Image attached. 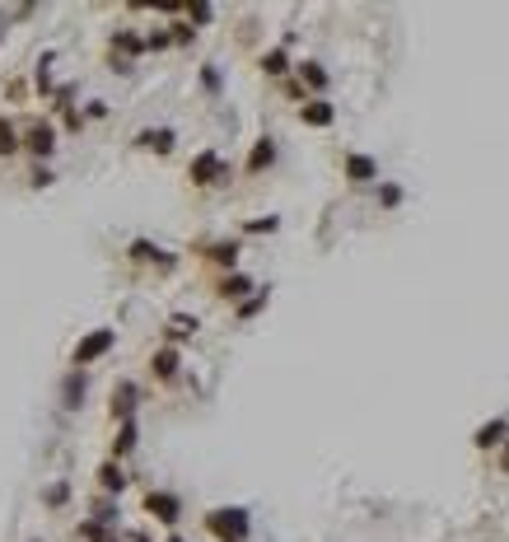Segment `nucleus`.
I'll list each match as a JSON object with an SVG mask.
<instances>
[{
	"label": "nucleus",
	"mask_w": 509,
	"mask_h": 542,
	"mask_svg": "<svg viewBox=\"0 0 509 542\" xmlns=\"http://www.w3.org/2000/svg\"><path fill=\"white\" fill-rule=\"evenodd\" d=\"M206 528H211L220 542H243L248 538V510H238V505H234V510H211L206 514Z\"/></svg>",
	"instance_id": "nucleus-1"
},
{
	"label": "nucleus",
	"mask_w": 509,
	"mask_h": 542,
	"mask_svg": "<svg viewBox=\"0 0 509 542\" xmlns=\"http://www.w3.org/2000/svg\"><path fill=\"white\" fill-rule=\"evenodd\" d=\"M225 159L215 155V150H201L197 159H192V183H201V187H211V183H220V178H225Z\"/></svg>",
	"instance_id": "nucleus-2"
},
{
	"label": "nucleus",
	"mask_w": 509,
	"mask_h": 542,
	"mask_svg": "<svg viewBox=\"0 0 509 542\" xmlns=\"http://www.w3.org/2000/svg\"><path fill=\"white\" fill-rule=\"evenodd\" d=\"M112 341H117V332L112 327H98V332H89V337L75 346V365H89V360H98L103 351H108Z\"/></svg>",
	"instance_id": "nucleus-3"
},
{
	"label": "nucleus",
	"mask_w": 509,
	"mask_h": 542,
	"mask_svg": "<svg viewBox=\"0 0 509 542\" xmlns=\"http://www.w3.org/2000/svg\"><path fill=\"white\" fill-rule=\"evenodd\" d=\"M145 510L155 514V519H164V524H178L183 505H178V496H169V491H150V496H145Z\"/></svg>",
	"instance_id": "nucleus-4"
},
{
	"label": "nucleus",
	"mask_w": 509,
	"mask_h": 542,
	"mask_svg": "<svg viewBox=\"0 0 509 542\" xmlns=\"http://www.w3.org/2000/svg\"><path fill=\"white\" fill-rule=\"evenodd\" d=\"M346 178L351 183H374L379 178V164L370 155H346Z\"/></svg>",
	"instance_id": "nucleus-5"
},
{
	"label": "nucleus",
	"mask_w": 509,
	"mask_h": 542,
	"mask_svg": "<svg viewBox=\"0 0 509 542\" xmlns=\"http://www.w3.org/2000/svg\"><path fill=\"white\" fill-rule=\"evenodd\" d=\"M131 412H136V384H117L112 388V416H122V426H126Z\"/></svg>",
	"instance_id": "nucleus-6"
},
{
	"label": "nucleus",
	"mask_w": 509,
	"mask_h": 542,
	"mask_svg": "<svg viewBox=\"0 0 509 542\" xmlns=\"http://www.w3.org/2000/svg\"><path fill=\"white\" fill-rule=\"evenodd\" d=\"M505 435H509V421H486L472 444H477V449H495V444H505Z\"/></svg>",
	"instance_id": "nucleus-7"
},
{
	"label": "nucleus",
	"mask_w": 509,
	"mask_h": 542,
	"mask_svg": "<svg viewBox=\"0 0 509 542\" xmlns=\"http://www.w3.org/2000/svg\"><path fill=\"white\" fill-rule=\"evenodd\" d=\"M299 117H304L309 126H332V117H337V112H332V103H327V98H313V103H304V108H299Z\"/></svg>",
	"instance_id": "nucleus-8"
},
{
	"label": "nucleus",
	"mask_w": 509,
	"mask_h": 542,
	"mask_svg": "<svg viewBox=\"0 0 509 542\" xmlns=\"http://www.w3.org/2000/svg\"><path fill=\"white\" fill-rule=\"evenodd\" d=\"M271 164H276V140L262 136L257 150H252V159H248V173H262V169H271Z\"/></svg>",
	"instance_id": "nucleus-9"
},
{
	"label": "nucleus",
	"mask_w": 509,
	"mask_h": 542,
	"mask_svg": "<svg viewBox=\"0 0 509 542\" xmlns=\"http://www.w3.org/2000/svg\"><path fill=\"white\" fill-rule=\"evenodd\" d=\"M136 145H140V150H159V155H169V150H173V131H169V126H164V131H140Z\"/></svg>",
	"instance_id": "nucleus-10"
},
{
	"label": "nucleus",
	"mask_w": 509,
	"mask_h": 542,
	"mask_svg": "<svg viewBox=\"0 0 509 542\" xmlns=\"http://www.w3.org/2000/svg\"><path fill=\"white\" fill-rule=\"evenodd\" d=\"M131 257H136V262H159V266H173V257H169V253H159L155 243H150V239H136V243H131Z\"/></svg>",
	"instance_id": "nucleus-11"
},
{
	"label": "nucleus",
	"mask_w": 509,
	"mask_h": 542,
	"mask_svg": "<svg viewBox=\"0 0 509 542\" xmlns=\"http://www.w3.org/2000/svg\"><path fill=\"white\" fill-rule=\"evenodd\" d=\"M52 140H56V136H52V126H33V131H29V150H33V155H52V150H56Z\"/></svg>",
	"instance_id": "nucleus-12"
},
{
	"label": "nucleus",
	"mask_w": 509,
	"mask_h": 542,
	"mask_svg": "<svg viewBox=\"0 0 509 542\" xmlns=\"http://www.w3.org/2000/svg\"><path fill=\"white\" fill-rule=\"evenodd\" d=\"M98 486H103V491H122V486H126V472H122L117 463H103V467H98Z\"/></svg>",
	"instance_id": "nucleus-13"
},
{
	"label": "nucleus",
	"mask_w": 509,
	"mask_h": 542,
	"mask_svg": "<svg viewBox=\"0 0 509 542\" xmlns=\"http://www.w3.org/2000/svg\"><path fill=\"white\" fill-rule=\"evenodd\" d=\"M150 370H155L159 379H173V374H178V351H159V356L150 360Z\"/></svg>",
	"instance_id": "nucleus-14"
},
{
	"label": "nucleus",
	"mask_w": 509,
	"mask_h": 542,
	"mask_svg": "<svg viewBox=\"0 0 509 542\" xmlns=\"http://www.w3.org/2000/svg\"><path fill=\"white\" fill-rule=\"evenodd\" d=\"M84 402V370H75L66 379V407H79Z\"/></svg>",
	"instance_id": "nucleus-15"
},
{
	"label": "nucleus",
	"mask_w": 509,
	"mask_h": 542,
	"mask_svg": "<svg viewBox=\"0 0 509 542\" xmlns=\"http://www.w3.org/2000/svg\"><path fill=\"white\" fill-rule=\"evenodd\" d=\"M299 75L309 80L313 89H327V70H323V66H318V61H304V66H299Z\"/></svg>",
	"instance_id": "nucleus-16"
},
{
	"label": "nucleus",
	"mask_w": 509,
	"mask_h": 542,
	"mask_svg": "<svg viewBox=\"0 0 509 542\" xmlns=\"http://www.w3.org/2000/svg\"><path fill=\"white\" fill-rule=\"evenodd\" d=\"M131 449H136V426L126 421L122 430H117V444H112V453H131Z\"/></svg>",
	"instance_id": "nucleus-17"
},
{
	"label": "nucleus",
	"mask_w": 509,
	"mask_h": 542,
	"mask_svg": "<svg viewBox=\"0 0 509 542\" xmlns=\"http://www.w3.org/2000/svg\"><path fill=\"white\" fill-rule=\"evenodd\" d=\"M211 257H215L220 266H234V262H238V243H215V248H211Z\"/></svg>",
	"instance_id": "nucleus-18"
},
{
	"label": "nucleus",
	"mask_w": 509,
	"mask_h": 542,
	"mask_svg": "<svg viewBox=\"0 0 509 542\" xmlns=\"http://www.w3.org/2000/svg\"><path fill=\"white\" fill-rule=\"evenodd\" d=\"M285 66H290V61H285V52H266V57H262L266 75H285Z\"/></svg>",
	"instance_id": "nucleus-19"
},
{
	"label": "nucleus",
	"mask_w": 509,
	"mask_h": 542,
	"mask_svg": "<svg viewBox=\"0 0 509 542\" xmlns=\"http://www.w3.org/2000/svg\"><path fill=\"white\" fill-rule=\"evenodd\" d=\"M243 290H248V276H229L225 285H220V294H225V299H238Z\"/></svg>",
	"instance_id": "nucleus-20"
},
{
	"label": "nucleus",
	"mask_w": 509,
	"mask_h": 542,
	"mask_svg": "<svg viewBox=\"0 0 509 542\" xmlns=\"http://www.w3.org/2000/svg\"><path fill=\"white\" fill-rule=\"evenodd\" d=\"M276 225H280L276 216H257V220H248V234H271Z\"/></svg>",
	"instance_id": "nucleus-21"
},
{
	"label": "nucleus",
	"mask_w": 509,
	"mask_h": 542,
	"mask_svg": "<svg viewBox=\"0 0 509 542\" xmlns=\"http://www.w3.org/2000/svg\"><path fill=\"white\" fill-rule=\"evenodd\" d=\"M15 150H19V136H15V131H10L5 122H0V155H15Z\"/></svg>",
	"instance_id": "nucleus-22"
},
{
	"label": "nucleus",
	"mask_w": 509,
	"mask_h": 542,
	"mask_svg": "<svg viewBox=\"0 0 509 542\" xmlns=\"http://www.w3.org/2000/svg\"><path fill=\"white\" fill-rule=\"evenodd\" d=\"M262 304H266V290H257L252 299H248V304H238V318H252V313L262 309Z\"/></svg>",
	"instance_id": "nucleus-23"
},
{
	"label": "nucleus",
	"mask_w": 509,
	"mask_h": 542,
	"mask_svg": "<svg viewBox=\"0 0 509 542\" xmlns=\"http://www.w3.org/2000/svg\"><path fill=\"white\" fill-rule=\"evenodd\" d=\"M112 43L122 47V52H140V47H145V43H140V38H136V33H117Z\"/></svg>",
	"instance_id": "nucleus-24"
},
{
	"label": "nucleus",
	"mask_w": 509,
	"mask_h": 542,
	"mask_svg": "<svg viewBox=\"0 0 509 542\" xmlns=\"http://www.w3.org/2000/svg\"><path fill=\"white\" fill-rule=\"evenodd\" d=\"M187 15H192V24H206V19H211V5H192Z\"/></svg>",
	"instance_id": "nucleus-25"
},
{
	"label": "nucleus",
	"mask_w": 509,
	"mask_h": 542,
	"mask_svg": "<svg viewBox=\"0 0 509 542\" xmlns=\"http://www.w3.org/2000/svg\"><path fill=\"white\" fill-rule=\"evenodd\" d=\"M201 80H206V89H220V70H215V66H206V70H201Z\"/></svg>",
	"instance_id": "nucleus-26"
},
{
	"label": "nucleus",
	"mask_w": 509,
	"mask_h": 542,
	"mask_svg": "<svg viewBox=\"0 0 509 542\" xmlns=\"http://www.w3.org/2000/svg\"><path fill=\"white\" fill-rule=\"evenodd\" d=\"M379 202H383V206H397L402 192H397V187H383V192H379Z\"/></svg>",
	"instance_id": "nucleus-27"
},
{
	"label": "nucleus",
	"mask_w": 509,
	"mask_h": 542,
	"mask_svg": "<svg viewBox=\"0 0 509 542\" xmlns=\"http://www.w3.org/2000/svg\"><path fill=\"white\" fill-rule=\"evenodd\" d=\"M61 500H66V481H61V486H52V491H47V505H61Z\"/></svg>",
	"instance_id": "nucleus-28"
},
{
	"label": "nucleus",
	"mask_w": 509,
	"mask_h": 542,
	"mask_svg": "<svg viewBox=\"0 0 509 542\" xmlns=\"http://www.w3.org/2000/svg\"><path fill=\"white\" fill-rule=\"evenodd\" d=\"M169 542H183V538H169Z\"/></svg>",
	"instance_id": "nucleus-29"
},
{
	"label": "nucleus",
	"mask_w": 509,
	"mask_h": 542,
	"mask_svg": "<svg viewBox=\"0 0 509 542\" xmlns=\"http://www.w3.org/2000/svg\"><path fill=\"white\" fill-rule=\"evenodd\" d=\"M505 463H509V453H505Z\"/></svg>",
	"instance_id": "nucleus-30"
},
{
	"label": "nucleus",
	"mask_w": 509,
	"mask_h": 542,
	"mask_svg": "<svg viewBox=\"0 0 509 542\" xmlns=\"http://www.w3.org/2000/svg\"><path fill=\"white\" fill-rule=\"evenodd\" d=\"M136 542H145V538H136Z\"/></svg>",
	"instance_id": "nucleus-31"
}]
</instances>
